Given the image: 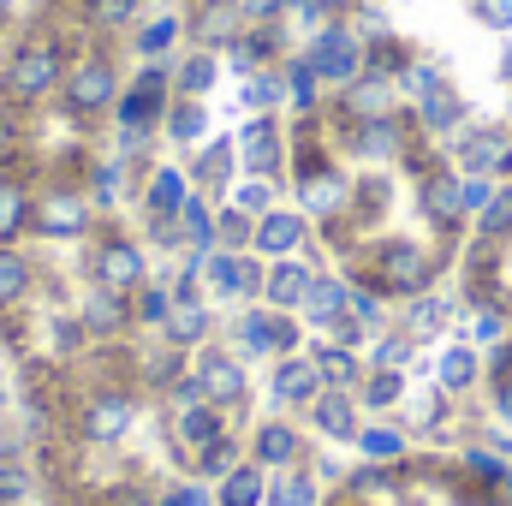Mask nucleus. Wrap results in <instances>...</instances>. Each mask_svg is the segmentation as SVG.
<instances>
[{
	"label": "nucleus",
	"mask_w": 512,
	"mask_h": 506,
	"mask_svg": "<svg viewBox=\"0 0 512 506\" xmlns=\"http://www.w3.org/2000/svg\"><path fill=\"white\" fill-rule=\"evenodd\" d=\"M286 197L310 221L316 256L382 304L441 292L471 239L453 143L382 72L298 102L286 120Z\"/></svg>",
	"instance_id": "nucleus-1"
},
{
	"label": "nucleus",
	"mask_w": 512,
	"mask_h": 506,
	"mask_svg": "<svg viewBox=\"0 0 512 506\" xmlns=\"http://www.w3.org/2000/svg\"><path fill=\"white\" fill-rule=\"evenodd\" d=\"M191 352L143 328L12 370L36 506H167L185 483H221L251 423L203 393Z\"/></svg>",
	"instance_id": "nucleus-2"
},
{
	"label": "nucleus",
	"mask_w": 512,
	"mask_h": 506,
	"mask_svg": "<svg viewBox=\"0 0 512 506\" xmlns=\"http://www.w3.org/2000/svg\"><path fill=\"white\" fill-rule=\"evenodd\" d=\"M304 316L298 310H274V304H239V310H221V322H215V340L233 352V358H245V364H274V358H292V352H304Z\"/></svg>",
	"instance_id": "nucleus-3"
},
{
	"label": "nucleus",
	"mask_w": 512,
	"mask_h": 506,
	"mask_svg": "<svg viewBox=\"0 0 512 506\" xmlns=\"http://www.w3.org/2000/svg\"><path fill=\"white\" fill-rule=\"evenodd\" d=\"M310 453H316V441L304 435V423H298V417H280V411L256 417L251 435H245V459H256L262 471H286V465H304Z\"/></svg>",
	"instance_id": "nucleus-4"
},
{
	"label": "nucleus",
	"mask_w": 512,
	"mask_h": 506,
	"mask_svg": "<svg viewBox=\"0 0 512 506\" xmlns=\"http://www.w3.org/2000/svg\"><path fill=\"white\" fill-rule=\"evenodd\" d=\"M268 393H274V411H280V417H304V411L328 393V381H322V370H316L310 352H292V358H274Z\"/></svg>",
	"instance_id": "nucleus-5"
},
{
	"label": "nucleus",
	"mask_w": 512,
	"mask_h": 506,
	"mask_svg": "<svg viewBox=\"0 0 512 506\" xmlns=\"http://www.w3.org/2000/svg\"><path fill=\"white\" fill-rule=\"evenodd\" d=\"M304 423H310L322 441L352 447V441H358V429H364V405H358V393H352V387H328V393L304 411Z\"/></svg>",
	"instance_id": "nucleus-6"
},
{
	"label": "nucleus",
	"mask_w": 512,
	"mask_h": 506,
	"mask_svg": "<svg viewBox=\"0 0 512 506\" xmlns=\"http://www.w3.org/2000/svg\"><path fill=\"white\" fill-rule=\"evenodd\" d=\"M310 286H316V262H310V256H280V262H268L262 304H274V310H304Z\"/></svg>",
	"instance_id": "nucleus-7"
},
{
	"label": "nucleus",
	"mask_w": 512,
	"mask_h": 506,
	"mask_svg": "<svg viewBox=\"0 0 512 506\" xmlns=\"http://www.w3.org/2000/svg\"><path fill=\"white\" fill-rule=\"evenodd\" d=\"M459 310H465L459 298H447V292H423V298L399 304V334H411L417 346H429V340H441V334H447V322H453Z\"/></svg>",
	"instance_id": "nucleus-8"
},
{
	"label": "nucleus",
	"mask_w": 512,
	"mask_h": 506,
	"mask_svg": "<svg viewBox=\"0 0 512 506\" xmlns=\"http://www.w3.org/2000/svg\"><path fill=\"white\" fill-rule=\"evenodd\" d=\"M435 387H447L453 399L477 393L483 387V346L477 340H447L441 358H435Z\"/></svg>",
	"instance_id": "nucleus-9"
},
{
	"label": "nucleus",
	"mask_w": 512,
	"mask_h": 506,
	"mask_svg": "<svg viewBox=\"0 0 512 506\" xmlns=\"http://www.w3.org/2000/svg\"><path fill=\"white\" fill-rule=\"evenodd\" d=\"M352 393H358L364 417H393V411L411 399V376H405V370H364V381H358Z\"/></svg>",
	"instance_id": "nucleus-10"
},
{
	"label": "nucleus",
	"mask_w": 512,
	"mask_h": 506,
	"mask_svg": "<svg viewBox=\"0 0 512 506\" xmlns=\"http://www.w3.org/2000/svg\"><path fill=\"white\" fill-rule=\"evenodd\" d=\"M304 352L316 358V370H322V381L328 387H358L364 381V352H352V346H334V340H304Z\"/></svg>",
	"instance_id": "nucleus-11"
},
{
	"label": "nucleus",
	"mask_w": 512,
	"mask_h": 506,
	"mask_svg": "<svg viewBox=\"0 0 512 506\" xmlns=\"http://www.w3.org/2000/svg\"><path fill=\"white\" fill-rule=\"evenodd\" d=\"M268 501V471L256 459H239L221 483H215V506H262Z\"/></svg>",
	"instance_id": "nucleus-12"
},
{
	"label": "nucleus",
	"mask_w": 512,
	"mask_h": 506,
	"mask_svg": "<svg viewBox=\"0 0 512 506\" xmlns=\"http://www.w3.org/2000/svg\"><path fill=\"white\" fill-rule=\"evenodd\" d=\"M352 447H358L364 459H405V453H411V429L393 423V417H364V429H358Z\"/></svg>",
	"instance_id": "nucleus-13"
},
{
	"label": "nucleus",
	"mask_w": 512,
	"mask_h": 506,
	"mask_svg": "<svg viewBox=\"0 0 512 506\" xmlns=\"http://www.w3.org/2000/svg\"><path fill=\"white\" fill-rule=\"evenodd\" d=\"M18 12H24V0H0V42L12 36V24H18Z\"/></svg>",
	"instance_id": "nucleus-14"
},
{
	"label": "nucleus",
	"mask_w": 512,
	"mask_h": 506,
	"mask_svg": "<svg viewBox=\"0 0 512 506\" xmlns=\"http://www.w3.org/2000/svg\"><path fill=\"white\" fill-rule=\"evenodd\" d=\"M507 495H512V465H507Z\"/></svg>",
	"instance_id": "nucleus-15"
},
{
	"label": "nucleus",
	"mask_w": 512,
	"mask_h": 506,
	"mask_svg": "<svg viewBox=\"0 0 512 506\" xmlns=\"http://www.w3.org/2000/svg\"><path fill=\"white\" fill-rule=\"evenodd\" d=\"M501 506H512V495H507V501H501Z\"/></svg>",
	"instance_id": "nucleus-16"
}]
</instances>
